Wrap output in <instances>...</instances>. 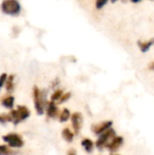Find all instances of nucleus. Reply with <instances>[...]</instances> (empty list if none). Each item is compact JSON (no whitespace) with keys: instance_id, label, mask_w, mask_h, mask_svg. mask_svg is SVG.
<instances>
[{"instance_id":"5701e85b","label":"nucleus","mask_w":154,"mask_h":155,"mask_svg":"<svg viewBox=\"0 0 154 155\" xmlns=\"http://www.w3.org/2000/svg\"><path fill=\"white\" fill-rule=\"evenodd\" d=\"M131 1H132L133 3H139L141 0H131Z\"/></svg>"},{"instance_id":"423d86ee","label":"nucleus","mask_w":154,"mask_h":155,"mask_svg":"<svg viewBox=\"0 0 154 155\" xmlns=\"http://www.w3.org/2000/svg\"><path fill=\"white\" fill-rule=\"evenodd\" d=\"M112 125H113V122H112V121H106V122H103V123H101V124L93 125L92 130H93V132L94 133V134L100 135V134H102L103 133H104V132H106L107 130H109V129L111 128Z\"/></svg>"},{"instance_id":"aec40b11","label":"nucleus","mask_w":154,"mask_h":155,"mask_svg":"<svg viewBox=\"0 0 154 155\" xmlns=\"http://www.w3.org/2000/svg\"><path fill=\"white\" fill-rule=\"evenodd\" d=\"M6 79H7V74H2L1 75H0V88L5 84V82H6Z\"/></svg>"},{"instance_id":"b1692460","label":"nucleus","mask_w":154,"mask_h":155,"mask_svg":"<svg viewBox=\"0 0 154 155\" xmlns=\"http://www.w3.org/2000/svg\"><path fill=\"white\" fill-rule=\"evenodd\" d=\"M117 1H118V0H111L112 3H115V2H117Z\"/></svg>"},{"instance_id":"1a4fd4ad","label":"nucleus","mask_w":154,"mask_h":155,"mask_svg":"<svg viewBox=\"0 0 154 155\" xmlns=\"http://www.w3.org/2000/svg\"><path fill=\"white\" fill-rule=\"evenodd\" d=\"M46 114L47 116L50 118H55L58 114H59V110L56 106V104H54V102H49L47 104V109H46Z\"/></svg>"},{"instance_id":"9b49d317","label":"nucleus","mask_w":154,"mask_h":155,"mask_svg":"<svg viewBox=\"0 0 154 155\" xmlns=\"http://www.w3.org/2000/svg\"><path fill=\"white\" fill-rule=\"evenodd\" d=\"M15 98L13 96H6L2 100V105L7 109H12L14 107Z\"/></svg>"},{"instance_id":"f257e3e1","label":"nucleus","mask_w":154,"mask_h":155,"mask_svg":"<svg viewBox=\"0 0 154 155\" xmlns=\"http://www.w3.org/2000/svg\"><path fill=\"white\" fill-rule=\"evenodd\" d=\"M0 10L6 15L17 16L21 13L22 6L18 0H3L0 4Z\"/></svg>"},{"instance_id":"dca6fc26","label":"nucleus","mask_w":154,"mask_h":155,"mask_svg":"<svg viewBox=\"0 0 154 155\" xmlns=\"http://www.w3.org/2000/svg\"><path fill=\"white\" fill-rule=\"evenodd\" d=\"M69 118H70V111H69L68 109L64 108V109L63 110L61 115H60V119H59V120H60L61 123H64V122H66Z\"/></svg>"},{"instance_id":"20e7f679","label":"nucleus","mask_w":154,"mask_h":155,"mask_svg":"<svg viewBox=\"0 0 154 155\" xmlns=\"http://www.w3.org/2000/svg\"><path fill=\"white\" fill-rule=\"evenodd\" d=\"M115 137V131L113 129H109L106 132L103 133L102 134H100L98 140L95 143V145L98 149L102 150L103 147H106V145L111 142V140Z\"/></svg>"},{"instance_id":"f3484780","label":"nucleus","mask_w":154,"mask_h":155,"mask_svg":"<svg viewBox=\"0 0 154 155\" xmlns=\"http://www.w3.org/2000/svg\"><path fill=\"white\" fill-rule=\"evenodd\" d=\"M63 95V90H56L51 96V101L52 102H55V101H59L60 98Z\"/></svg>"},{"instance_id":"9d476101","label":"nucleus","mask_w":154,"mask_h":155,"mask_svg":"<svg viewBox=\"0 0 154 155\" xmlns=\"http://www.w3.org/2000/svg\"><path fill=\"white\" fill-rule=\"evenodd\" d=\"M137 44H138V46L140 47L141 51L143 53H146L154 45V38H151L150 40H147V41L139 40Z\"/></svg>"},{"instance_id":"6e6552de","label":"nucleus","mask_w":154,"mask_h":155,"mask_svg":"<svg viewBox=\"0 0 154 155\" xmlns=\"http://www.w3.org/2000/svg\"><path fill=\"white\" fill-rule=\"evenodd\" d=\"M72 124H73V128L75 134H78L81 128V124H82V114L79 113H74L72 117Z\"/></svg>"},{"instance_id":"6ab92c4d","label":"nucleus","mask_w":154,"mask_h":155,"mask_svg":"<svg viewBox=\"0 0 154 155\" xmlns=\"http://www.w3.org/2000/svg\"><path fill=\"white\" fill-rule=\"evenodd\" d=\"M109 0H96L95 2V7L97 9H102L107 3Z\"/></svg>"},{"instance_id":"393cba45","label":"nucleus","mask_w":154,"mask_h":155,"mask_svg":"<svg viewBox=\"0 0 154 155\" xmlns=\"http://www.w3.org/2000/svg\"><path fill=\"white\" fill-rule=\"evenodd\" d=\"M69 155H75L74 153H71V154H69Z\"/></svg>"},{"instance_id":"7ed1b4c3","label":"nucleus","mask_w":154,"mask_h":155,"mask_svg":"<svg viewBox=\"0 0 154 155\" xmlns=\"http://www.w3.org/2000/svg\"><path fill=\"white\" fill-rule=\"evenodd\" d=\"M34 108L36 111V114L39 115H42L44 114V107L45 103V98L44 96V92H41L37 86L34 87Z\"/></svg>"},{"instance_id":"4468645a","label":"nucleus","mask_w":154,"mask_h":155,"mask_svg":"<svg viewBox=\"0 0 154 155\" xmlns=\"http://www.w3.org/2000/svg\"><path fill=\"white\" fill-rule=\"evenodd\" d=\"M62 135H63V138H64L66 142H68V143H71V142L73 141V139H74V133H72V132L70 131V129H68V128H64V129L63 130Z\"/></svg>"},{"instance_id":"2eb2a0df","label":"nucleus","mask_w":154,"mask_h":155,"mask_svg":"<svg viewBox=\"0 0 154 155\" xmlns=\"http://www.w3.org/2000/svg\"><path fill=\"white\" fill-rule=\"evenodd\" d=\"M16 153L6 145H0V155H15Z\"/></svg>"},{"instance_id":"ddd939ff","label":"nucleus","mask_w":154,"mask_h":155,"mask_svg":"<svg viewBox=\"0 0 154 155\" xmlns=\"http://www.w3.org/2000/svg\"><path fill=\"white\" fill-rule=\"evenodd\" d=\"M14 79H15L14 74H10L9 76H7V79L5 82V89L8 93H12L14 91V87H15Z\"/></svg>"},{"instance_id":"412c9836","label":"nucleus","mask_w":154,"mask_h":155,"mask_svg":"<svg viewBox=\"0 0 154 155\" xmlns=\"http://www.w3.org/2000/svg\"><path fill=\"white\" fill-rule=\"evenodd\" d=\"M70 97H71V93H67V94H63L59 101H60L61 103H64V102H65V101L69 100V98H70Z\"/></svg>"},{"instance_id":"a878e982","label":"nucleus","mask_w":154,"mask_h":155,"mask_svg":"<svg viewBox=\"0 0 154 155\" xmlns=\"http://www.w3.org/2000/svg\"><path fill=\"white\" fill-rule=\"evenodd\" d=\"M123 2H125V1H127V0H123Z\"/></svg>"},{"instance_id":"f8f14e48","label":"nucleus","mask_w":154,"mask_h":155,"mask_svg":"<svg viewBox=\"0 0 154 155\" xmlns=\"http://www.w3.org/2000/svg\"><path fill=\"white\" fill-rule=\"evenodd\" d=\"M81 144L84 148L85 152H87L89 153L93 152V143L92 140H90V139H84L82 141Z\"/></svg>"},{"instance_id":"39448f33","label":"nucleus","mask_w":154,"mask_h":155,"mask_svg":"<svg viewBox=\"0 0 154 155\" xmlns=\"http://www.w3.org/2000/svg\"><path fill=\"white\" fill-rule=\"evenodd\" d=\"M3 141L5 142L10 147L21 148L24 145V141L20 135L16 134H8L3 136Z\"/></svg>"},{"instance_id":"f03ea898","label":"nucleus","mask_w":154,"mask_h":155,"mask_svg":"<svg viewBox=\"0 0 154 155\" xmlns=\"http://www.w3.org/2000/svg\"><path fill=\"white\" fill-rule=\"evenodd\" d=\"M12 122L15 125L25 121L30 116V112L25 106H18L16 110H12L10 112Z\"/></svg>"},{"instance_id":"0eeeda50","label":"nucleus","mask_w":154,"mask_h":155,"mask_svg":"<svg viewBox=\"0 0 154 155\" xmlns=\"http://www.w3.org/2000/svg\"><path fill=\"white\" fill-rule=\"evenodd\" d=\"M123 138L122 136H115L106 145V147L110 152H115L123 145Z\"/></svg>"},{"instance_id":"a211bd4d","label":"nucleus","mask_w":154,"mask_h":155,"mask_svg":"<svg viewBox=\"0 0 154 155\" xmlns=\"http://www.w3.org/2000/svg\"><path fill=\"white\" fill-rule=\"evenodd\" d=\"M7 122H12V118L10 114H0V123L5 124Z\"/></svg>"},{"instance_id":"4be33fe9","label":"nucleus","mask_w":154,"mask_h":155,"mask_svg":"<svg viewBox=\"0 0 154 155\" xmlns=\"http://www.w3.org/2000/svg\"><path fill=\"white\" fill-rule=\"evenodd\" d=\"M149 69H151V70H153L154 71V62H152L150 65H149Z\"/></svg>"}]
</instances>
